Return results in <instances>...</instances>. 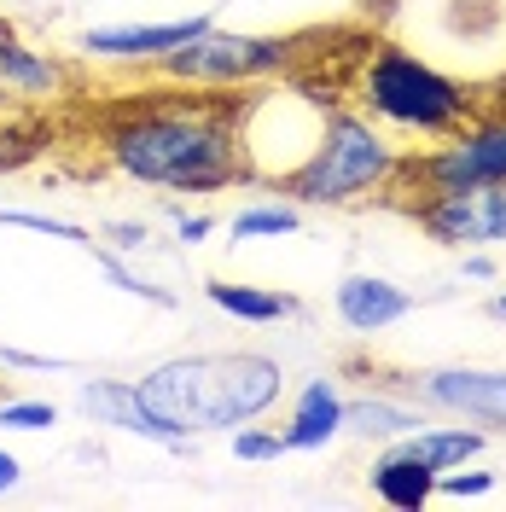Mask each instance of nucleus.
<instances>
[{
  "label": "nucleus",
  "instance_id": "nucleus-10",
  "mask_svg": "<svg viewBox=\"0 0 506 512\" xmlns=\"http://www.w3.org/2000/svg\"><path fill=\"white\" fill-rule=\"evenodd\" d=\"M204 24H210L204 12L198 18H158V24H94V30L82 35V53L99 64H146L152 70L163 53H175Z\"/></svg>",
  "mask_w": 506,
  "mask_h": 512
},
{
  "label": "nucleus",
  "instance_id": "nucleus-11",
  "mask_svg": "<svg viewBox=\"0 0 506 512\" xmlns=\"http://www.w3.org/2000/svg\"><path fill=\"white\" fill-rule=\"evenodd\" d=\"M344 408H349V396L338 390V379L332 373H315V379L291 396V408H285V425H280L285 448L291 454H320V448H332L338 437H349Z\"/></svg>",
  "mask_w": 506,
  "mask_h": 512
},
{
  "label": "nucleus",
  "instance_id": "nucleus-30",
  "mask_svg": "<svg viewBox=\"0 0 506 512\" xmlns=\"http://www.w3.org/2000/svg\"><path fill=\"white\" fill-rule=\"evenodd\" d=\"M0 24H6V18H0Z\"/></svg>",
  "mask_w": 506,
  "mask_h": 512
},
{
  "label": "nucleus",
  "instance_id": "nucleus-7",
  "mask_svg": "<svg viewBox=\"0 0 506 512\" xmlns=\"http://www.w3.org/2000/svg\"><path fill=\"white\" fill-rule=\"evenodd\" d=\"M419 233H431L448 251H495L506 245V187H448L431 198L402 204Z\"/></svg>",
  "mask_w": 506,
  "mask_h": 512
},
{
  "label": "nucleus",
  "instance_id": "nucleus-15",
  "mask_svg": "<svg viewBox=\"0 0 506 512\" xmlns=\"http://www.w3.org/2000/svg\"><path fill=\"white\" fill-rule=\"evenodd\" d=\"M396 443L408 448L413 460H425L431 472H454V466H466V460H477L483 448H489V431L483 425H419V431H408V437H396Z\"/></svg>",
  "mask_w": 506,
  "mask_h": 512
},
{
  "label": "nucleus",
  "instance_id": "nucleus-25",
  "mask_svg": "<svg viewBox=\"0 0 506 512\" xmlns=\"http://www.w3.org/2000/svg\"><path fill=\"white\" fill-rule=\"evenodd\" d=\"M216 233V216L210 210H175V239L181 245H204Z\"/></svg>",
  "mask_w": 506,
  "mask_h": 512
},
{
  "label": "nucleus",
  "instance_id": "nucleus-8",
  "mask_svg": "<svg viewBox=\"0 0 506 512\" xmlns=\"http://www.w3.org/2000/svg\"><path fill=\"white\" fill-rule=\"evenodd\" d=\"M402 390L448 419L506 431V367H425V373H408Z\"/></svg>",
  "mask_w": 506,
  "mask_h": 512
},
{
  "label": "nucleus",
  "instance_id": "nucleus-12",
  "mask_svg": "<svg viewBox=\"0 0 506 512\" xmlns=\"http://www.w3.org/2000/svg\"><path fill=\"white\" fill-rule=\"evenodd\" d=\"M332 315L344 320L349 332L373 338V332H390L396 320L413 315V291L384 280V274H344L338 291H332Z\"/></svg>",
  "mask_w": 506,
  "mask_h": 512
},
{
  "label": "nucleus",
  "instance_id": "nucleus-28",
  "mask_svg": "<svg viewBox=\"0 0 506 512\" xmlns=\"http://www.w3.org/2000/svg\"><path fill=\"white\" fill-rule=\"evenodd\" d=\"M489 315H495V320H506V286L495 291V297H489Z\"/></svg>",
  "mask_w": 506,
  "mask_h": 512
},
{
  "label": "nucleus",
  "instance_id": "nucleus-5",
  "mask_svg": "<svg viewBox=\"0 0 506 512\" xmlns=\"http://www.w3.org/2000/svg\"><path fill=\"white\" fill-rule=\"evenodd\" d=\"M297 47L291 35H251V30H222L204 24L198 35H187L175 53H163L158 70L169 88H198V94H245L262 88L285 70H297Z\"/></svg>",
  "mask_w": 506,
  "mask_h": 512
},
{
  "label": "nucleus",
  "instance_id": "nucleus-4",
  "mask_svg": "<svg viewBox=\"0 0 506 512\" xmlns=\"http://www.w3.org/2000/svg\"><path fill=\"white\" fill-rule=\"evenodd\" d=\"M355 105L373 117L379 128H390L396 140H443L477 111V94L466 82H454L448 70H437L431 59H419L408 47L384 41L361 59L355 76Z\"/></svg>",
  "mask_w": 506,
  "mask_h": 512
},
{
  "label": "nucleus",
  "instance_id": "nucleus-24",
  "mask_svg": "<svg viewBox=\"0 0 506 512\" xmlns=\"http://www.w3.org/2000/svg\"><path fill=\"white\" fill-rule=\"evenodd\" d=\"M105 245H111L117 256H146L152 251V227L146 222H111L105 227Z\"/></svg>",
  "mask_w": 506,
  "mask_h": 512
},
{
  "label": "nucleus",
  "instance_id": "nucleus-17",
  "mask_svg": "<svg viewBox=\"0 0 506 512\" xmlns=\"http://www.w3.org/2000/svg\"><path fill=\"white\" fill-rule=\"evenodd\" d=\"M349 431L355 437H379V443H396V437H408V431H419L425 425V414L413 408V402H402V396H390V390H367V396H349Z\"/></svg>",
  "mask_w": 506,
  "mask_h": 512
},
{
  "label": "nucleus",
  "instance_id": "nucleus-23",
  "mask_svg": "<svg viewBox=\"0 0 506 512\" xmlns=\"http://www.w3.org/2000/svg\"><path fill=\"white\" fill-rule=\"evenodd\" d=\"M437 495H448V501H483V495H495V472H477L466 460V466H454V472L437 478Z\"/></svg>",
  "mask_w": 506,
  "mask_h": 512
},
{
  "label": "nucleus",
  "instance_id": "nucleus-22",
  "mask_svg": "<svg viewBox=\"0 0 506 512\" xmlns=\"http://www.w3.org/2000/svg\"><path fill=\"white\" fill-rule=\"evenodd\" d=\"M59 408L41 396H0V431H53Z\"/></svg>",
  "mask_w": 506,
  "mask_h": 512
},
{
  "label": "nucleus",
  "instance_id": "nucleus-14",
  "mask_svg": "<svg viewBox=\"0 0 506 512\" xmlns=\"http://www.w3.org/2000/svg\"><path fill=\"white\" fill-rule=\"evenodd\" d=\"M437 478H443V472H431L425 460H413L402 443H384L379 454H373V472H367L373 495L396 512H425L437 501Z\"/></svg>",
  "mask_w": 506,
  "mask_h": 512
},
{
  "label": "nucleus",
  "instance_id": "nucleus-3",
  "mask_svg": "<svg viewBox=\"0 0 506 512\" xmlns=\"http://www.w3.org/2000/svg\"><path fill=\"white\" fill-rule=\"evenodd\" d=\"M402 158L408 146L373 123L361 105H326L309 152L280 175V192L303 210H355V204L390 198Z\"/></svg>",
  "mask_w": 506,
  "mask_h": 512
},
{
  "label": "nucleus",
  "instance_id": "nucleus-6",
  "mask_svg": "<svg viewBox=\"0 0 506 512\" xmlns=\"http://www.w3.org/2000/svg\"><path fill=\"white\" fill-rule=\"evenodd\" d=\"M448 187H506V111H472L454 134L431 146H408L390 198L413 204Z\"/></svg>",
  "mask_w": 506,
  "mask_h": 512
},
{
  "label": "nucleus",
  "instance_id": "nucleus-18",
  "mask_svg": "<svg viewBox=\"0 0 506 512\" xmlns=\"http://www.w3.org/2000/svg\"><path fill=\"white\" fill-rule=\"evenodd\" d=\"M88 262H94L99 274H105L111 286L123 291V297H140V303H152V309H175V291H169V286H152V280H146V274H140V268H134L128 256L111 251L105 239H99V251L88 256Z\"/></svg>",
  "mask_w": 506,
  "mask_h": 512
},
{
  "label": "nucleus",
  "instance_id": "nucleus-20",
  "mask_svg": "<svg viewBox=\"0 0 506 512\" xmlns=\"http://www.w3.org/2000/svg\"><path fill=\"white\" fill-rule=\"evenodd\" d=\"M0 227H24V233H41V239H59V245H70V251H82V256L99 251V239L88 233V227L59 222V216H41V210H0Z\"/></svg>",
  "mask_w": 506,
  "mask_h": 512
},
{
  "label": "nucleus",
  "instance_id": "nucleus-16",
  "mask_svg": "<svg viewBox=\"0 0 506 512\" xmlns=\"http://www.w3.org/2000/svg\"><path fill=\"white\" fill-rule=\"evenodd\" d=\"M204 297L222 309V315L245 320V326H274V320H291L303 315V303L291 291H274V286H239V280H204Z\"/></svg>",
  "mask_w": 506,
  "mask_h": 512
},
{
  "label": "nucleus",
  "instance_id": "nucleus-2",
  "mask_svg": "<svg viewBox=\"0 0 506 512\" xmlns=\"http://www.w3.org/2000/svg\"><path fill=\"white\" fill-rule=\"evenodd\" d=\"M134 384L163 425H175L181 437H210L274 414L285 396V367L262 350L163 355Z\"/></svg>",
  "mask_w": 506,
  "mask_h": 512
},
{
  "label": "nucleus",
  "instance_id": "nucleus-9",
  "mask_svg": "<svg viewBox=\"0 0 506 512\" xmlns=\"http://www.w3.org/2000/svg\"><path fill=\"white\" fill-rule=\"evenodd\" d=\"M76 408L94 419V425H105V431L140 437V443L169 448V454H187L192 448V437H181L175 425H163V419L146 408V396H140L134 379H82L76 384Z\"/></svg>",
  "mask_w": 506,
  "mask_h": 512
},
{
  "label": "nucleus",
  "instance_id": "nucleus-27",
  "mask_svg": "<svg viewBox=\"0 0 506 512\" xmlns=\"http://www.w3.org/2000/svg\"><path fill=\"white\" fill-rule=\"evenodd\" d=\"M18 483H24V460H18L12 448H0V495H12Z\"/></svg>",
  "mask_w": 506,
  "mask_h": 512
},
{
  "label": "nucleus",
  "instance_id": "nucleus-29",
  "mask_svg": "<svg viewBox=\"0 0 506 512\" xmlns=\"http://www.w3.org/2000/svg\"><path fill=\"white\" fill-rule=\"evenodd\" d=\"M0 367H6V344H0Z\"/></svg>",
  "mask_w": 506,
  "mask_h": 512
},
{
  "label": "nucleus",
  "instance_id": "nucleus-19",
  "mask_svg": "<svg viewBox=\"0 0 506 512\" xmlns=\"http://www.w3.org/2000/svg\"><path fill=\"white\" fill-rule=\"evenodd\" d=\"M297 227H303V204L274 198V204H245L227 233L233 239H280V233H297Z\"/></svg>",
  "mask_w": 506,
  "mask_h": 512
},
{
  "label": "nucleus",
  "instance_id": "nucleus-13",
  "mask_svg": "<svg viewBox=\"0 0 506 512\" xmlns=\"http://www.w3.org/2000/svg\"><path fill=\"white\" fill-rule=\"evenodd\" d=\"M70 88V64L59 53L30 47L12 24H0V94L18 99H59Z\"/></svg>",
  "mask_w": 506,
  "mask_h": 512
},
{
  "label": "nucleus",
  "instance_id": "nucleus-1",
  "mask_svg": "<svg viewBox=\"0 0 506 512\" xmlns=\"http://www.w3.org/2000/svg\"><path fill=\"white\" fill-rule=\"evenodd\" d=\"M99 158L123 181L158 192H227L256 181L239 99L198 94V88H152L99 111Z\"/></svg>",
  "mask_w": 506,
  "mask_h": 512
},
{
  "label": "nucleus",
  "instance_id": "nucleus-26",
  "mask_svg": "<svg viewBox=\"0 0 506 512\" xmlns=\"http://www.w3.org/2000/svg\"><path fill=\"white\" fill-rule=\"evenodd\" d=\"M460 274H466V280H495L501 268H495L489 251H460Z\"/></svg>",
  "mask_w": 506,
  "mask_h": 512
},
{
  "label": "nucleus",
  "instance_id": "nucleus-21",
  "mask_svg": "<svg viewBox=\"0 0 506 512\" xmlns=\"http://www.w3.org/2000/svg\"><path fill=\"white\" fill-rule=\"evenodd\" d=\"M280 454H291L285 437H280V425H262V419L233 425V460H245V466H268V460H280Z\"/></svg>",
  "mask_w": 506,
  "mask_h": 512
}]
</instances>
